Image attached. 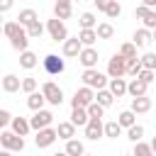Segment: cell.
<instances>
[{
    "label": "cell",
    "mask_w": 156,
    "mask_h": 156,
    "mask_svg": "<svg viewBox=\"0 0 156 156\" xmlns=\"http://www.w3.org/2000/svg\"><path fill=\"white\" fill-rule=\"evenodd\" d=\"M122 124L117 122V119H112V122H105V136H110V139H117L119 134H122Z\"/></svg>",
    "instance_id": "32"
},
{
    "label": "cell",
    "mask_w": 156,
    "mask_h": 156,
    "mask_svg": "<svg viewBox=\"0 0 156 156\" xmlns=\"http://www.w3.org/2000/svg\"><path fill=\"white\" fill-rule=\"evenodd\" d=\"M37 20H39V15H37L32 7H27V10H22V12L17 15V22H20L22 27H29V24H34Z\"/></svg>",
    "instance_id": "27"
},
{
    "label": "cell",
    "mask_w": 156,
    "mask_h": 156,
    "mask_svg": "<svg viewBox=\"0 0 156 156\" xmlns=\"http://www.w3.org/2000/svg\"><path fill=\"white\" fill-rule=\"evenodd\" d=\"M95 32H98L100 39H112V37H115V27H112L110 22H100V24L95 27Z\"/></svg>",
    "instance_id": "34"
},
{
    "label": "cell",
    "mask_w": 156,
    "mask_h": 156,
    "mask_svg": "<svg viewBox=\"0 0 156 156\" xmlns=\"http://www.w3.org/2000/svg\"><path fill=\"white\" fill-rule=\"evenodd\" d=\"M88 119H90V115H88L85 107H73V112H71V122H73L76 127H85Z\"/></svg>",
    "instance_id": "23"
},
{
    "label": "cell",
    "mask_w": 156,
    "mask_h": 156,
    "mask_svg": "<svg viewBox=\"0 0 156 156\" xmlns=\"http://www.w3.org/2000/svg\"><path fill=\"white\" fill-rule=\"evenodd\" d=\"M105 15H107L110 20H117V17L122 15V5H119V0H112V2L107 5V10H105Z\"/></svg>",
    "instance_id": "38"
},
{
    "label": "cell",
    "mask_w": 156,
    "mask_h": 156,
    "mask_svg": "<svg viewBox=\"0 0 156 156\" xmlns=\"http://www.w3.org/2000/svg\"><path fill=\"white\" fill-rule=\"evenodd\" d=\"M90 102H95V90H93V88H88V85L78 88V90H76V95L71 98V107H88Z\"/></svg>",
    "instance_id": "6"
},
{
    "label": "cell",
    "mask_w": 156,
    "mask_h": 156,
    "mask_svg": "<svg viewBox=\"0 0 156 156\" xmlns=\"http://www.w3.org/2000/svg\"><path fill=\"white\" fill-rule=\"evenodd\" d=\"M22 90L29 95V93H34L37 90V78H32V76H27V78H22Z\"/></svg>",
    "instance_id": "41"
},
{
    "label": "cell",
    "mask_w": 156,
    "mask_h": 156,
    "mask_svg": "<svg viewBox=\"0 0 156 156\" xmlns=\"http://www.w3.org/2000/svg\"><path fill=\"white\" fill-rule=\"evenodd\" d=\"M71 15H73L71 0H68V2H56V5H54V17H58V20H68Z\"/></svg>",
    "instance_id": "26"
},
{
    "label": "cell",
    "mask_w": 156,
    "mask_h": 156,
    "mask_svg": "<svg viewBox=\"0 0 156 156\" xmlns=\"http://www.w3.org/2000/svg\"><path fill=\"white\" fill-rule=\"evenodd\" d=\"M37 63H39V58H37V54H34V51H29V49H27V51H22V54H20V66H22V68L32 71Z\"/></svg>",
    "instance_id": "24"
},
{
    "label": "cell",
    "mask_w": 156,
    "mask_h": 156,
    "mask_svg": "<svg viewBox=\"0 0 156 156\" xmlns=\"http://www.w3.org/2000/svg\"><path fill=\"white\" fill-rule=\"evenodd\" d=\"M44 105H46V98H44V93H41V90H34V93H29V95H27V107H29L32 112L44 110Z\"/></svg>",
    "instance_id": "15"
},
{
    "label": "cell",
    "mask_w": 156,
    "mask_h": 156,
    "mask_svg": "<svg viewBox=\"0 0 156 156\" xmlns=\"http://www.w3.org/2000/svg\"><path fill=\"white\" fill-rule=\"evenodd\" d=\"M78 39L83 41V46H93L100 37H98V32H95V29H80V32H78Z\"/></svg>",
    "instance_id": "31"
},
{
    "label": "cell",
    "mask_w": 156,
    "mask_h": 156,
    "mask_svg": "<svg viewBox=\"0 0 156 156\" xmlns=\"http://www.w3.org/2000/svg\"><path fill=\"white\" fill-rule=\"evenodd\" d=\"M134 15L144 22V27L146 29H156V10L154 7H146V5H136V10H134Z\"/></svg>",
    "instance_id": "9"
},
{
    "label": "cell",
    "mask_w": 156,
    "mask_h": 156,
    "mask_svg": "<svg viewBox=\"0 0 156 156\" xmlns=\"http://www.w3.org/2000/svg\"><path fill=\"white\" fill-rule=\"evenodd\" d=\"M10 129H12L15 134H20V136H27V134L32 132V122H29V119H24V117H12Z\"/></svg>",
    "instance_id": "16"
},
{
    "label": "cell",
    "mask_w": 156,
    "mask_h": 156,
    "mask_svg": "<svg viewBox=\"0 0 156 156\" xmlns=\"http://www.w3.org/2000/svg\"><path fill=\"white\" fill-rule=\"evenodd\" d=\"M141 5H146V7H154V10H156V0H141Z\"/></svg>",
    "instance_id": "47"
},
{
    "label": "cell",
    "mask_w": 156,
    "mask_h": 156,
    "mask_svg": "<svg viewBox=\"0 0 156 156\" xmlns=\"http://www.w3.org/2000/svg\"><path fill=\"white\" fill-rule=\"evenodd\" d=\"M95 100H98V102L107 110V107L115 102V93H112L110 88H102V90H98V93H95Z\"/></svg>",
    "instance_id": "28"
},
{
    "label": "cell",
    "mask_w": 156,
    "mask_h": 156,
    "mask_svg": "<svg viewBox=\"0 0 156 156\" xmlns=\"http://www.w3.org/2000/svg\"><path fill=\"white\" fill-rule=\"evenodd\" d=\"M122 156H134V154H122Z\"/></svg>",
    "instance_id": "51"
},
{
    "label": "cell",
    "mask_w": 156,
    "mask_h": 156,
    "mask_svg": "<svg viewBox=\"0 0 156 156\" xmlns=\"http://www.w3.org/2000/svg\"><path fill=\"white\" fill-rule=\"evenodd\" d=\"M63 151H66L68 156H83V154H85V146H83V141H80V139H68Z\"/></svg>",
    "instance_id": "25"
},
{
    "label": "cell",
    "mask_w": 156,
    "mask_h": 156,
    "mask_svg": "<svg viewBox=\"0 0 156 156\" xmlns=\"http://www.w3.org/2000/svg\"><path fill=\"white\" fill-rule=\"evenodd\" d=\"M85 110H88V115H90V117H102V112H105V107H102L98 100H95V102H90Z\"/></svg>",
    "instance_id": "42"
},
{
    "label": "cell",
    "mask_w": 156,
    "mask_h": 156,
    "mask_svg": "<svg viewBox=\"0 0 156 156\" xmlns=\"http://www.w3.org/2000/svg\"><path fill=\"white\" fill-rule=\"evenodd\" d=\"M22 29H24V27H22V24H20L17 20H15V22H5V24H2V32H5V37H7V39L17 37V34H20Z\"/></svg>",
    "instance_id": "33"
},
{
    "label": "cell",
    "mask_w": 156,
    "mask_h": 156,
    "mask_svg": "<svg viewBox=\"0 0 156 156\" xmlns=\"http://www.w3.org/2000/svg\"><path fill=\"white\" fill-rule=\"evenodd\" d=\"M117 122H119L124 129H129V127H134V124H136V112H134V110H124V112H119Z\"/></svg>",
    "instance_id": "29"
},
{
    "label": "cell",
    "mask_w": 156,
    "mask_h": 156,
    "mask_svg": "<svg viewBox=\"0 0 156 156\" xmlns=\"http://www.w3.org/2000/svg\"><path fill=\"white\" fill-rule=\"evenodd\" d=\"M146 90H149V83L146 80H141V78H132L129 80V95L132 98H141V95H146Z\"/></svg>",
    "instance_id": "17"
},
{
    "label": "cell",
    "mask_w": 156,
    "mask_h": 156,
    "mask_svg": "<svg viewBox=\"0 0 156 156\" xmlns=\"http://www.w3.org/2000/svg\"><path fill=\"white\" fill-rule=\"evenodd\" d=\"M132 154H134V156H156L154 149H151V144H144V141H136Z\"/></svg>",
    "instance_id": "36"
},
{
    "label": "cell",
    "mask_w": 156,
    "mask_h": 156,
    "mask_svg": "<svg viewBox=\"0 0 156 156\" xmlns=\"http://www.w3.org/2000/svg\"><path fill=\"white\" fill-rule=\"evenodd\" d=\"M141 136H144V127H141V124H134V127L127 129V139H129V141L136 144V141H141Z\"/></svg>",
    "instance_id": "37"
},
{
    "label": "cell",
    "mask_w": 156,
    "mask_h": 156,
    "mask_svg": "<svg viewBox=\"0 0 156 156\" xmlns=\"http://www.w3.org/2000/svg\"><path fill=\"white\" fill-rule=\"evenodd\" d=\"M107 88L115 93V98H122V95H127L129 83H127L124 78H110V85H107Z\"/></svg>",
    "instance_id": "21"
},
{
    "label": "cell",
    "mask_w": 156,
    "mask_h": 156,
    "mask_svg": "<svg viewBox=\"0 0 156 156\" xmlns=\"http://www.w3.org/2000/svg\"><path fill=\"white\" fill-rule=\"evenodd\" d=\"M61 51H63V56H66V58H78V56H80V51H83V41H80L78 37H68V39L63 41Z\"/></svg>",
    "instance_id": "12"
},
{
    "label": "cell",
    "mask_w": 156,
    "mask_h": 156,
    "mask_svg": "<svg viewBox=\"0 0 156 156\" xmlns=\"http://www.w3.org/2000/svg\"><path fill=\"white\" fill-rule=\"evenodd\" d=\"M44 29H46V27H44V24L37 20L34 24H29V27H27V34H29V39H39V37L44 34Z\"/></svg>",
    "instance_id": "39"
},
{
    "label": "cell",
    "mask_w": 156,
    "mask_h": 156,
    "mask_svg": "<svg viewBox=\"0 0 156 156\" xmlns=\"http://www.w3.org/2000/svg\"><path fill=\"white\" fill-rule=\"evenodd\" d=\"M78 61H80L83 68H95V66H98V49H95V46H83Z\"/></svg>",
    "instance_id": "13"
},
{
    "label": "cell",
    "mask_w": 156,
    "mask_h": 156,
    "mask_svg": "<svg viewBox=\"0 0 156 156\" xmlns=\"http://www.w3.org/2000/svg\"><path fill=\"white\" fill-rule=\"evenodd\" d=\"M100 136H105V124H102V117H90V119H88V124H85V139L98 141Z\"/></svg>",
    "instance_id": "8"
},
{
    "label": "cell",
    "mask_w": 156,
    "mask_h": 156,
    "mask_svg": "<svg viewBox=\"0 0 156 156\" xmlns=\"http://www.w3.org/2000/svg\"><path fill=\"white\" fill-rule=\"evenodd\" d=\"M2 90H5V93H17V90H22V80H20L15 73H7V76L2 78Z\"/></svg>",
    "instance_id": "20"
},
{
    "label": "cell",
    "mask_w": 156,
    "mask_h": 156,
    "mask_svg": "<svg viewBox=\"0 0 156 156\" xmlns=\"http://www.w3.org/2000/svg\"><path fill=\"white\" fill-rule=\"evenodd\" d=\"M93 2H95V7H98L100 12H105V10H107V5H110L112 0H93Z\"/></svg>",
    "instance_id": "45"
},
{
    "label": "cell",
    "mask_w": 156,
    "mask_h": 156,
    "mask_svg": "<svg viewBox=\"0 0 156 156\" xmlns=\"http://www.w3.org/2000/svg\"><path fill=\"white\" fill-rule=\"evenodd\" d=\"M12 2H15V0H0V12H7V10L12 7Z\"/></svg>",
    "instance_id": "46"
},
{
    "label": "cell",
    "mask_w": 156,
    "mask_h": 156,
    "mask_svg": "<svg viewBox=\"0 0 156 156\" xmlns=\"http://www.w3.org/2000/svg\"><path fill=\"white\" fill-rule=\"evenodd\" d=\"M141 63H144V68L156 71V54H154V51H146V54L141 56Z\"/></svg>",
    "instance_id": "40"
},
{
    "label": "cell",
    "mask_w": 156,
    "mask_h": 156,
    "mask_svg": "<svg viewBox=\"0 0 156 156\" xmlns=\"http://www.w3.org/2000/svg\"><path fill=\"white\" fill-rule=\"evenodd\" d=\"M29 122H32V129H34V132H39V129H44V127H51L54 115H51L49 110H37V112L29 117Z\"/></svg>",
    "instance_id": "11"
},
{
    "label": "cell",
    "mask_w": 156,
    "mask_h": 156,
    "mask_svg": "<svg viewBox=\"0 0 156 156\" xmlns=\"http://www.w3.org/2000/svg\"><path fill=\"white\" fill-rule=\"evenodd\" d=\"M0 156H12V151H10V149H2V151H0Z\"/></svg>",
    "instance_id": "48"
},
{
    "label": "cell",
    "mask_w": 156,
    "mask_h": 156,
    "mask_svg": "<svg viewBox=\"0 0 156 156\" xmlns=\"http://www.w3.org/2000/svg\"><path fill=\"white\" fill-rule=\"evenodd\" d=\"M41 63H44V71H46L49 76H58V73H63V68H66L63 58H58L56 54H46Z\"/></svg>",
    "instance_id": "10"
},
{
    "label": "cell",
    "mask_w": 156,
    "mask_h": 156,
    "mask_svg": "<svg viewBox=\"0 0 156 156\" xmlns=\"http://www.w3.org/2000/svg\"><path fill=\"white\" fill-rule=\"evenodd\" d=\"M7 124H12V115L7 110H0V127H7Z\"/></svg>",
    "instance_id": "44"
},
{
    "label": "cell",
    "mask_w": 156,
    "mask_h": 156,
    "mask_svg": "<svg viewBox=\"0 0 156 156\" xmlns=\"http://www.w3.org/2000/svg\"><path fill=\"white\" fill-rule=\"evenodd\" d=\"M139 78H141V80H146V83L151 85V83L156 80V71H151V68H144V71L139 73Z\"/></svg>",
    "instance_id": "43"
},
{
    "label": "cell",
    "mask_w": 156,
    "mask_h": 156,
    "mask_svg": "<svg viewBox=\"0 0 156 156\" xmlns=\"http://www.w3.org/2000/svg\"><path fill=\"white\" fill-rule=\"evenodd\" d=\"M0 144H2V149H10V151H22V149H24V136L15 134L12 129H2V132H0Z\"/></svg>",
    "instance_id": "2"
},
{
    "label": "cell",
    "mask_w": 156,
    "mask_h": 156,
    "mask_svg": "<svg viewBox=\"0 0 156 156\" xmlns=\"http://www.w3.org/2000/svg\"><path fill=\"white\" fill-rule=\"evenodd\" d=\"M56 139H58V132H56L54 127H44V129H39V132H37L34 144H37V149H49Z\"/></svg>",
    "instance_id": "7"
},
{
    "label": "cell",
    "mask_w": 156,
    "mask_h": 156,
    "mask_svg": "<svg viewBox=\"0 0 156 156\" xmlns=\"http://www.w3.org/2000/svg\"><path fill=\"white\" fill-rule=\"evenodd\" d=\"M132 39H134V44H136L139 49H144V46H149V41H154V32L146 29V27H139Z\"/></svg>",
    "instance_id": "14"
},
{
    "label": "cell",
    "mask_w": 156,
    "mask_h": 156,
    "mask_svg": "<svg viewBox=\"0 0 156 156\" xmlns=\"http://www.w3.org/2000/svg\"><path fill=\"white\" fill-rule=\"evenodd\" d=\"M154 41H156V29H154Z\"/></svg>",
    "instance_id": "52"
},
{
    "label": "cell",
    "mask_w": 156,
    "mask_h": 156,
    "mask_svg": "<svg viewBox=\"0 0 156 156\" xmlns=\"http://www.w3.org/2000/svg\"><path fill=\"white\" fill-rule=\"evenodd\" d=\"M149 144H151V149H154V154H156V136H154V139H151Z\"/></svg>",
    "instance_id": "49"
},
{
    "label": "cell",
    "mask_w": 156,
    "mask_h": 156,
    "mask_svg": "<svg viewBox=\"0 0 156 156\" xmlns=\"http://www.w3.org/2000/svg\"><path fill=\"white\" fill-rule=\"evenodd\" d=\"M41 93H44L46 102H49V105H54V107H58V105L63 102V90H61L54 80H46V83L41 85Z\"/></svg>",
    "instance_id": "5"
},
{
    "label": "cell",
    "mask_w": 156,
    "mask_h": 156,
    "mask_svg": "<svg viewBox=\"0 0 156 156\" xmlns=\"http://www.w3.org/2000/svg\"><path fill=\"white\" fill-rule=\"evenodd\" d=\"M136 49H139V46H136L134 41H127V44L119 46V54H122L127 61H132V58H139V56H136Z\"/></svg>",
    "instance_id": "35"
},
{
    "label": "cell",
    "mask_w": 156,
    "mask_h": 156,
    "mask_svg": "<svg viewBox=\"0 0 156 156\" xmlns=\"http://www.w3.org/2000/svg\"><path fill=\"white\" fill-rule=\"evenodd\" d=\"M80 80H83V85H88V88H93V90H102V88L110 85V76L100 73L98 68H85L83 76H80Z\"/></svg>",
    "instance_id": "1"
},
{
    "label": "cell",
    "mask_w": 156,
    "mask_h": 156,
    "mask_svg": "<svg viewBox=\"0 0 156 156\" xmlns=\"http://www.w3.org/2000/svg\"><path fill=\"white\" fill-rule=\"evenodd\" d=\"M10 44H12V49H15V51H20V54H22V51H27V46H29V34H27V27H24L17 37H12V39H10Z\"/></svg>",
    "instance_id": "18"
},
{
    "label": "cell",
    "mask_w": 156,
    "mask_h": 156,
    "mask_svg": "<svg viewBox=\"0 0 156 156\" xmlns=\"http://www.w3.org/2000/svg\"><path fill=\"white\" fill-rule=\"evenodd\" d=\"M107 76L110 78H124L127 76V58L122 54H115L107 61Z\"/></svg>",
    "instance_id": "4"
},
{
    "label": "cell",
    "mask_w": 156,
    "mask_h": 156,
    "mask_svg": "<svg viewBox=\"0 0 156 156\" xmlns=\"http://www.w3.org/2000/svg\"><path fill=\"white\" fill-rule=\"evenodd\" d=\"M83 156H93V154H83Z\"/></svg>",
    "instance_id": "53"
},
{
    "label": "cell",
    "mask_w": 156,
    "mask_h": 156,
    "mask_svg": "<svg viewBox=\"0 0 156 156\" xmlns=\"http://www.w3.org/2000/svg\"><path fill=\"white\" fill-rule=\"evenodd\" d=\"M73 2H76V0H73ZM78 2H80V0H78Z\"/></svg>",
    "instance_id": "54"
},
{
    "label": "cell",
    "mask_w": 156,
    "mask_h": 156,
    "mask_svg": "<svg viewBox=\"0 0 156 156\" xmlns=\"http://www.w3.org/2000/svg\"><path fill=\"white\" fill-rule=\"evenodd\" d=\"M129 110H134L136 115H144V112H149V110H151V98H149V95L132 98V107H129Z\"/></svg>",
    "instance_id": "19"
},
{
    "label": "cell",
    "mask_w": 156,
    "mask_h": 156,
    "mask_svg": "<svg viewBox=\"0 0 156 156\" xmlns=\"http://www.w3.org/2000/svg\"><path fill=\"white\" fill-rule=\"evenodd\" d=\"M78 24H80V29H95L98 27V17L93 12H83L78 17Z\"/></svg>",
    "instance_id": "30"
},
{
    "label": "cell",
    "mask_w": 156,
    "mask_h": 156,
    "mask_svg": "<svg viewBox=\"0 0 156 156\" xmlns=\"http://www.w3.org/2000/svg\"><path fill=\"white\" fill-rule=\"evenodd\" d=\"M46 32H49V37L54 39V41H66L68 39V29H66V24H63V20H58V17H54V20H49L46 22Z\"/></svg>",
    "instance_id": "3"
},
{
    "label": "cell",
    "mask_w": 156,
    "mask_h": 156,
    "mask_svg": "<svg viewBox=\"0 0 156 156\" xmlns=\"http://www.w3.org/2000/svg\"><path fill=\"white\" fill-rule=\"evenodd\" d=\"M56 132H58V139L68 141V139H73V136H76V124H73L71 119H68V122H58Z\"/></svg>",
    "instance_id": "22"
},
{
    "label": "cell",
    "mask_w": 156,
    "mask_h": 156,
    "mask_svg": "<svg viewBox=\"0 0 156 156\" xmlns=\"http://www.w3.org/2000/svg\"><path fill=\"white\" fill-rule=\"evenodd\" d=\"M54 156H68V154H66V151H61V154H54Z\"/></svg>",
    "instance_id": "50"
}]
</instances>
